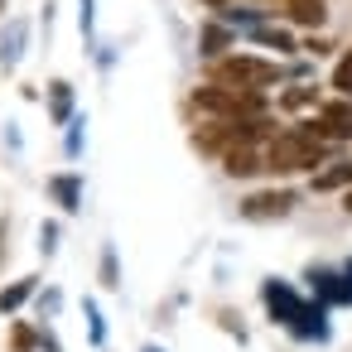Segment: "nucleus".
Returning a JSON list of instances; mask_svg holds the SVG:
<instances>
[{
    "instance_id": "obj_1",
    "label": "nucleus",
    "mask_w": 352,
    "mask_h": 352,
    "mask_svg": "<svg viewBox=\"0 0 352 352\" xmlns=\"http://www.w3.org/2000/svg\"><path fill=\"white\" fill-rule=\"evenodd\" d=\"M318 160H323V135H318V131H304V126H294V131L275 135V140H270V150H265V169H280V174L314 169Z\"/></svg>"
},
{
    "instance_id": "obj_2",
    "label": "nucleus",
    "mask_w": 352,
    "mask_h": 352,
    "mask_svg": "<svg viewBox=\"0 0 352 352\" xmlns=\"http://www.w3.org/2000/svg\"><path fill=\"white\" fill-rule=\"evenodd\" d=\"M217 87H236V92H261V87H270L280 73H275V63H265V58H251V54H232V58H222L217 63Z\"/></svg>"
},
{
    "instance_id": "obj_3",
    "label": "nucleus",
    "mask_w": 352,
    "mask_h": 352,
    "mask_svg": "<svg viewBox=\"0 0 352 352\" xmlns=\"http://www.w3.org/2000/svg\"><path fill=\"white\" fill-rule=\"evenodd\" d=\"M193 102H198V107H208V111H222V116L261 111L256 92H236V87H198V92H193Z\"/></svg>"
},
{
    "instance_id": "obj_4",
    "label": "nucleus",
    "mask_w": 352,
    "mask_h": 352,
    "mask_svg": "<svg viewBox=\"0 0 352 352\" xmlns=\"http://www.w3.org/2000/svg\"><path fill=\"white\" fill-rule=\"evenodd\" d=\"M289 208H294V193H289V188H275V193H251V198L241 203V217L265 222V217H285Z\"/></svg>"
},
{
    "instance_id": "obj_5",
    "label": "nucleus",
    "mask_w": 352,
    "mask_h": 352,
    "mask_svg": "<svg viewBox=\"0 0 352 352\" xmlns=\"http://www.w3.org/2000/svg\"><path fill=\"white\" fill-rule=\"evenodd\" d=\"M265 304H270V314H275L280 323H289V328L309 333V323H304V318H309V309H304V304H299L285 285H265Z\"/></svg>"
},
{
    "instance_id": "obj_6",
    "label": "nucleus",
    "mask_w": 352,
    "mask_h": 352,
    "mask_svg": "<svg viewBox=\"0 0 352 352\" xmlns=\"http://www.w3.org/2000/svg\"><path fill=\"white\" fill-rule=\"evenodd\" d=\"M318 135H333V140H352V102H333L318 111Z\"/></svg>"
},
{
    "instance_id": "obj_7",
    "label": "nucleus",
    "mask_w": 352,
    "mask_h": 352,
    "mask_svg": "<svg viewBox=\"0 0 352 352\" xmlns=\"http://www.w3.org/2000/svg\"><path fill=\"white\" fill-rule=\"evenodd\" d=\"M256 169H265L261 155H251V150H241V145L227 150V174H232V179H246V174H256Z\"/></svg>"
},
{
    "instance_id": "obj_8",
    "label": "nucleus",
    "mask_w": 352,
    "mask_h": 352,
    "mask_svg": "<svg viewBox=\"0 0 352 352\" xmlns=\"http://www.w3.org/2000/svg\"><path fill=\"white\" fill-rule=\"evenodd\" d=\"M285 10L294 25H323V0H289Z\"/></svg>"
},
{
    "instance_id": "obj_9",
    "label": "nucleus",
    "mask_w": 352,
    "mask_h": 352,
    "mask_svg": "<svg viewBox=\"0 0 352 352\" xmlns=\"http://www.w3.org/2000/svg\"><path fill=\"white\" fill-rule=\"evenodd\" d=\"M30 289H34V280H20V285H10V289H0V314L20 309V304L30 299Z\"/></svg>"
},
{
    "instance_id": "obj_10",
    "label": "nucleus",
    "mask_w": 352,
    "mask_h": 352,
    "mask_svg": "<svg viewBox=\"0 0 352 352\" xmlns=\"http://www.w3.org/2000/svg\"><path fill=\"white\" fill-rule=\"evenodd\" d=\"M338 184H352V164H333V169L314 174V188H338Z\"/></svg>"
},
{
    "instance_id": "obj_11",
    "label": "nucleus",
    "mask_w": 352,
    "mask_h": 352,
    "mask_svg": "<svg viewBox=\"0 0 352 352\" xmlns=\"http://www.w3.org/2000/svg\"><path fill=\"white\" fill-rule=\"evenodd\" d=\"M68 107H73L68 82H54V121H68Z\"/></svg>"
},
{
    "instance_id": "obj_12",
    "label": "nucleus",
    "mask_w": 352,
    "mask_h": 352,
    "mask_svg": "<svg viewBox=\"0 0 352 352\" xmlns=\"http://www.w3.org/2000/svg\"><path fill=\"white\" fill-rule=\"evenodd\" d=\"M54 198L63 208H78V179H54Z\"/></svg>"
},
{
    "instance_id": "obj_13",
    "label": "nucleus",
    "mask_w": 352,
    "mask_h": 352,
    "mask_svg": "<svg viewBox=\"0 0 352 352\" xmlns=\"http://www.w3.org/2000/svg\"><path fill=\"white\" fill-rule=\"evenodd\" d=\"M333 87H338L342 97H352V54L338 63V73H333Z\"/></svg>"
},
{
    "instance_id": "obj_14",
    "label": "nucleus",
    "mask_w": 352,
    "mask_h": 352,
    "mask_svg": "<svg viewBox=\"0 0 352 352\" xmlns=\"http://www.w3.org/2000/svg\"><path fill=\"white\" fill-rule=\"evenodd\" d=\"M20 34H25V30L15 25L10 39H0V63H15V58H20Z\"/></svg>"
},
{
    "instance_id": "obj_15",
    "label": "nucleus",
    "mask_w": 352,
    "mask_h": 352,
    "mask_svg": "<svg viewBox=\"0 0 352 352\" xmlns=\"http://www.w3.org/2000/svg\"><path fill=\"white\" fill-rule=\"evenodd\" d=\"M217 49H227V34L222 30H208L203 34V54H217Z\"/></svg>"
},
{
    "instance_id": "obj_16",
    "label": "nucleus",
    "mask_w": 352,
    "mask_h": 352,
    "mask_svg": "<svg viewBox=\"0 0 352 352\" xmlns=\"http://www.w3.org/2000/svg\"><path fill=\"white\" fill-rule=\"evenodd\" d=\"M34 347V333L30 328H15V352H30Z\"/></svg>"
},
{
    "instance_id": "obj_17",
    "label": "nucleus",
    "mask_w": 352,
    "mask_h": 352,
    "mask_svg": "<svg viewBox=\"0 0 352 352\" xmlns=\"http://www.w3.org/2000/svg\"><path fill=\"white\" fill-rule=\"evenodd\" d=\"M265 44H275V49H289V34H275V30H265Z\"/></svg>"
},
{
    "instance_id": "obj_18",
    "label": "nucleus",
    "mask_w": 352,
    "mask_h": 352,
    "mask_svg": "<svg viewBox=\"0 0 352 352\" xmlns=\"http://www.w3.org/2000/svg\"><path fill=\"white\" fill-rule=\"evenodd\" d=\"M342 208H347V212H352V188H347V198H342Z\"/></svg>"
},
{
    "instance_id": "obj_19",
    "label": "nucleus",
    "mask_w": 352,
    "mask_h": 352,
    "mask_svg": "<svg viewBox=\"0 0 352 352\" xmlns=\"http://www.w3.org/2000/svg\"><path fill=\"white\" fill-rule=\"evenodd\" d=\"M208 6H222V0H208Z\"/></svg>"
},
{
    "instance_id": "obj_20",
    "label": "nucleus",
    "mask_w": 352,
    "mask_h": 352,
    "mask_svg": "<svg viewBox=\"0 0 352 352\" xmlns=\"http://www.w3.org/2000/svg\"><path fill=\"white\" fill-rule=\"evenodd\" d=\"M145 352H160V347H145Z\"/></svg>"
}]
</instances>
